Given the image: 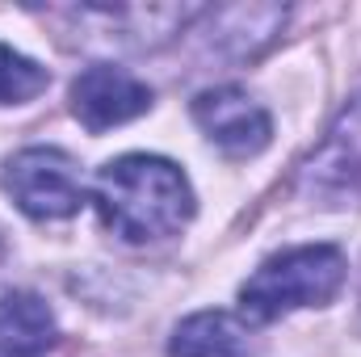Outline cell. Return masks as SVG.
I'll list each match as a JSON object with an SVG mask.
<instances>
[{
  "mask_svg": "<svg viewBox=\"0 0 361 357\" xmlns=\"http://www.w3.org/2000/svg\"><path fill=\"white\" fill-rule=\"evenodd\" d=\"M173 357H257V337L252 328L231 315V311H197L180 320L173 341Z\"/></svg>",
  "mask_w": 361,
  "mask_h": 357,
  "instance_id": "52a82bcc",
  "label": "cell"
},
{
  "mask_svg": "<svg viewBox=\"0 0 361 357\" xmlns=\"http://www.w3.org/2000/svg\"><path fill=\"white\" fill-rule=\"evenodd\" d=\"M55 345V315L34 290H8L0 298V349L8 357H42Z\"/></svg>",
  "mask_w": 361,
  "mask_h": 357,
  "instance_id": "ba28073f",
  "label": "cell"
},
{
  "mask_svg": "<svg viewBox=\"0 0 361 357\" xmlns=\"http://www.w3.org/2000/svg\"><path fill=\"white\" fill-rule=\"evenodd\" d=\"M4 189L38 223L72 219L85 206V185L76 177V164L59 147H25L4 164Z\"/></svg>",
  "mask_w": 361,
  "mask_h": 357,
  "instance_id": "277c9868",
  "label": "cell"
},
{
  "mask_svg": "<svg viewBox=\"0 0 361 357\" xmlns=\"http://www.w3.org/2000/svg\"><path fill=\"white\" fill-rule=\"evenodd\" d=\"M147 109H152V89L139 76H130L126 68L89 63L72 80V114L92 135H101L109 126H122V122H130Z\"/></svg>",
  "mask_w": 361,
  "mask_h": 357,
  "instance_id": "8992f818",
  "label": "cell"
},
{
  "mask_svg": "<svg viewBox=\"0 0 361 357\" xmlns=\"http://www.w3.org/2000/svg\"><path fill=\"white\" fill-rule=\"evenodd\" d=\"M298 193L319 210L361 206V92L298 169Z\"/></svg>",
  "mask_w": 361,
  "mask_h": 357,
  "instance_id": "3957f363",
  "label": "cell"
},
{
  "mask_svg": "<svg viewBox=\"0 0 361 357\" xmlns=\"http://www.w3.org/2000/svg\"><path fill=\"white\" fill-rule=\"evenodd\" d=\"M290 8H277V4H235V8H214L210 21H214V47L227 51L231 59H248L257 55L273 34H281Z\"/></svg>",
  "mask_w": 361,
  "mask_h": 357,
  "instance_id": "9c48e42d",
  "label": "cell"
},
{
  "mask_svg": "<svg viewBox=\"0 0 361 357\" xmlns=\"http://www.w3.org/2000/svg\"><path fill=\"white\" fill-rule=\"evenodd\" d=\"M193 122L206 131V139L235 156V160H248L257 152L269 147L273 122L265 114V105L257 97H248L235 85H223V89H206L202 97H193Z\"/></svg>",
  "mask_w": 361,
  "mask_h": 357,
  "instance_id": "5b68a950",
  "label": "cell"
},
{
  "mask_svg": "<svg viewBox=\"0 0 361 357\" xmlns=\"http://www.w3.org/2000/svg\"><path fill=\"white\" fill-rule=\"evenodd\" d=\"M51 85V72L0 42V105H21Z\"/></svg>",
  "mask_w": 361,
  "mask_h": 357,
  "instance_id": "30bf717a",
  "label": "cell"
},
{
  "mask_svg": "<svg viewBox=\"0 0 361 357\" xmlns=\"http://www.w3.org/2000/svg\"><path fill=\"white\" fill-rule=\"evenodd\" d=\"M345 286V253L332 244H302L269 257L244 286H240V311L244 320L269 324L298 307H324Z\"/></svg>",
  "mask_w": 361,
  "mask_h": 357,
  "instance_id": "7a4b0ae2",
  "label": "cell"
},
{
  "mask_svg": "<svg viewBox=\"0 0 361 357\" xmlns=\"http://www.w3.org/2000/svg\"><path fill=\"white\" fill-rule=\"evenodd\" d=\"M92 202H97L101 223L126 244L169 240L193 219V189L185 173L164 156L109 160L97 173Z\"/></svg>",
  "mask_w": 361,
  "mask_h": 357,
  "instance_id": "6da1fadb",
  "label": "cell"
}]
</instances>
